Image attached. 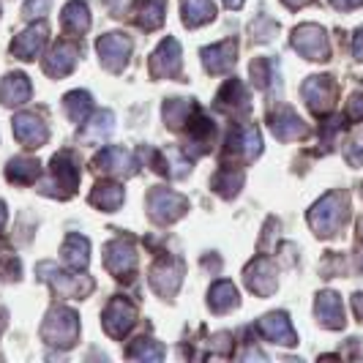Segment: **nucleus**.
<instances>
[{
	"instance_id": "nucleus-29",
	"label": "nucleus",
	"mask_w": 363,
	"mask_h": 363,
	"mask_svg": "<svg viewBox=\"0 0 363 363\" xmlns=\"http://www.w3.org/2000/svg\"><path fill=\"white\" fill-rule=\"evenodd\" d=\"M230 147H233V150H243L249 159H255L257 153L262 150L259 131H257V128H243V131H238V134H233V140H230Z\"/></svg>"
},
{
	"instance_id": "nucleus-32",
	"label": "nucleus",
	"mask_w": 363,
	"mask_h": 363,
	"mask_svg": "<svg viewBox=\"0 0 363 363\" xmlns=\"http://www.w3.org/2000/svg\"><path fill=\"white\" fill-rule=\"evenodd\" d=\"M252 74H255V82L259 88H271L276 82V63L268 60V57H259L252 63Z\"/></svg>"
},
{
	"instance_id": "nucleus-16",
	"label": "nucleus",
	"mask_w": 363,
	"mask_h": 363,
	"mask_svg": "<svg viewBox=\"0 0 363 363\" xmlns=\"http://www.w3.org/2000/svg\"><path fill=\"white\" fill-rule=\"evenodd\" d=\"M317 317L325 328H345V309H342V298L336 292H320L317 295Z\"/></svg>"
},
{
	"instance_id": "nucleus-15",
	"label": "nucleus",
	"mask_w": 363,
	"mask_h": 363,
	"mask_svg": "<svg viewBox=\"0 0 363 363\" xmlns=\"http://www.w3.org/2000/svg\"><path fill=\"white\" fill-rule=\"evenodd\" d=\"M246 281L257 295H271L279 284L276 279V268H273L271 259H255L249 268H246Z\"/></svg>"
},
{
	"instance_id": "nucleus-39",
	"label": "nucleus",
	"mask_w": 363,
	"mask_h": 363,
	"mask_svg": "<svg viewBox=\"0 0 363 363\" xmlns=\"http://www.w3.org/2000/svg\"><path fill=\"white\" fill-rule=\"evenodd\" d=\"M350 118L363 121V93H352V99H350Z\"/></svg>"
},
{
	"instance_id": "nucleus-44",
	"label": "nucleus",
	"mask_w": 363,
	"mask_h": 363,
	"mask_svg": "<svg viewBox=\"0 0 363 363\" xmlns=\"http://www.w3.org/2000/svg\"><path fill=\"white\" fill-rule=\"evenodd\" d=\"M355 259H358V271H363V249L358 252V255H355Z\"/></svg>"
},
{
	"instance_id": "nucleus-5",
	"label": "nucleus",
	"mask_w": 363,
	"mask_h": 363,
	"mask_svg": "<svg viewBox=\"0 0 363 363\" xmlns=\"http://www.w3.org/2000/svg\"><path fill=\"white\" fill-rule=\"evenodd\" d=\"M303 99L314 112H328L333 109V101H336V85L330 82V77H311L303 82Z\"/></svg>"
},
{
	"instance_id": "nucleus-24",
	"label": "nucleus",
	"mask_w": 363,
	"mask_h": 363,
	"mask_svg": "<svg viewBox=\"0 0 363 363\" xmlns=\"http://www.w3.org/2000/svg\"><path fill=\"white\" fill-rule=\"evenodd\" d=\"M88 240L82 235H69L63 243V262L72 268V271H82L88 265Z\"/></svg>"
},
{
	"instance_id": "nucleus-13",
	"label": "nucleus",
	"mask_w": 363,
	"mask_h": 363,
	"mask_svg": "<svg viewBox=\"0 0 363 363\" xmlns=\"http://www.w3.org/2000/svg\"><path fill=\"white\" fill-rule=\"evenodd\" d=\"M257 328H259V333L265 339H271L276 345H295L298 342V336H295V330L290 325V317L281 314V311H273L268 317H262Z\"/></svg>"
},
{
	"instance_id": "nucleus-43",
	"label": "nucleus",
	"mask_w": 363,
	"mask_h": 363,
	"mask_svg": "<svg viewBox=\"0 0 363 363\" xmlns=\"http://www.w3.org/2000/svg\"><path fill=\"white\" fill-rule=\"evenodd\" d=\"M290 9H298V6H303V3H309V0H284Z\"/></svg>"
},
{
	"instance_id": "nucleus-41",
	"label": "nucleus",
	"mask_w": 363,
	"mask_h": 363,
	"mask_svg": "<svg viewBox=\"0 0 363 363\" xmlns=\"http://www.w3.org/2000/svg\"><path fill=\"white\" fill-rule=\"evenodd\" d=\"M104 3H107L109 9H112V14H115V17H123L131 0H104Z\"/></svg>"
},
{
	"instance_id": "nucleus-9",
	"label": "nucleus",
	"mask_w": 363,
	"mask_h": 363,
	"mask_svg": "<svg viewBox=\"0 0 363 363\" xmlns=\"http://www.w3.org/2000/svg\"><path fill=\"white\" fill-rule=\"evenodd\" d=\"M181 72V47L178 41L167 38L159 44V50L150 55V74L153 77H172Z\"/></svg>"
},
{
	"instance_id": "nucleus-6",
	"label": "nucleus",
	"mask_w": 363,
	"mask_h": 363,
	"mask_svg": "<svg viewBox=\"0 0 363 363\" xmlns=\"http://www.w3.org/2000/svg\"><path fill=\"white\" fill-rule=\"evenodd\" d=\"M181 262H175L172 257H164L159 259L153 268H150V287L159 292V295H172V292L181 287Z\"/></svg>"
},
{
	"instance_id": "nucleus-26",
	"label": "nucleus",
	"mask_w": 363,
	"mask_h": 363,
	"mask_svg": "<svg viewBox=\"0 0 363 363\" xmlns=\"http://www.w3.org/2000/svg\"><path fill=\"white\" fill-rule=\"evenodd\" d=\"M213 3L211 0H183V19L189 28H197L213 19Z\"/></svg>"
},
{
	"instance_id": "nucleus-11",
	"label": "nucleus",
	"mask_w": 363,
	"mask_h": 363,
	"mask_svg": "<svg viewBox=\"0 0 363 363\" xmlns=\"http://www.w3.org/2000/svg\"><path fill=\"white\" fill-rule=\"evenodd\" d=\"M104 265H107L115 276H123V273H128L134 265H137V252H134V246L128 243L126 238L112 240L107 249H104Z\"/></svg>"
},
{
	"instance_id": "nucleus-18",
	"label": "nucleus",
	"mask_w": 363,
	"mask_h": 363,
	"mask_svg": "<svg viewBox=\"0 0 363 363\" xmlns=\"http://www.w3.org/2000/svg\"><path fill=\"white\" fill-rule=\"evenodd\" d=\"M30 99V82L25 74H9L3 82H0V101L6 107H14Z\"/></svg>"
},
{
	"instance_id": "nucleus-28",
	"label": "nucleus",
	"mask_w": 363,
	"mask_h": 363,
	"mask_svg": "<svg viewBox=\"0 0 363 363\" xmlns=\"http://www.w3.org/2000/svg\"><path fill=\"white\" fill-rule=\"evenodd\" d=\"M91 202L99 205V208H104V211H115V208H121V202H123V189L115 186V183H101V186L93 189Z\"/></svg>"
},
{
	"instance_id": "nucleus-23",
	"label": "nucleus",
	"mask_w": 363,
	"mask_h": 363,
	"mask_svg": "<svg viewBox=\"0 0 363 363\" xmlns=\"http://www.w3.org/2000/svg\"><path fill=\"white\" fill-rule=\"evenodd\" d=\"M44 38H47L44 25H36V28H30L28 33H22V36L11 44V50H14V55L25 57V60H33V57L41 52V47H44Z\"/></svg>"
},
{
	"instance_id": "nucleus-4",
	"label": "nucleus",
	"mask_w": 363,
	"mask_h": 363,
	"mask_svg": "<svg viewBox=\"0 0 363 363\" xmlns=\"http://www.w3.org/2000/svg\"><path fill=\"white\" fill-rule=\"evenodd\" d=\"M292 47L309 60H325L328 57V36L320 25H301L292 33Z\"/></svg>"
},
{
	"instance_id": "nucleus-34",
	"label": "nucleus",
	"mask_w": 363,
	"mask_h": 363,
	"mask_svg": "<svg viewBox=\"0 0 363 363\" xmlns=\"http://www.w3.org/2000/svg\"><path fill=\"white\" fill-rule=\"evenodd\" d=\"M164 3L167 0H147L145 6H143V17H140V22H143V28H159L164 22Z\"/></svg>"
},
{
	"instance_id": "nucleus-3",
	"label": "nucleus",
	"mask_w": 363,
	"mask_h": 363,
	"mask_svg": "<svg viewBox=\"0 0 363 363\" xmlns=\"http://www.w3.org/2000/svg\"><path fill=\"white\" fill-rule=\"evenodd\" d=\"M186 205H189L186 197H181L172 189H153L147 194V211H150V216L156 218L159 224H167V221L178 218L186 211Z\"/></svg>"
},
{
	"instance_id": "nucleus-31",
	"label": "nucleus",
	"mask_w": 363,
	"mask_h": 363,
	"mask_svg": "<svg viewBox=\"0 0 363 363\" xmlns=\"http://www.w3.org/2000/svg\"><path fill=\"white\" fill-rule=\"evenodd\" d=\"M240 183H243V175H240L238 169H221L216 178H213L216 191L218 194H224V197H233L238 189H240Z\"/></svg>"
},
{
	"instance_id": "nucleus-25",
	"label": "nucleus",
	"mask_w": 363,
	"mask_h": 363,
	"mask_svg": "<svg viewBox=\"0 0 363 363\" xmlns=\"http://www.w3.org/2000/svg\"><path fill=\"white\" fill-rule=\"evenodd\" d=\"M238 306V290L233 281H216L213 290H211V309L216 314L235 309Z\"/></svg>"
},
{
	"instance_id": "nucleus-37",
	"label": "nucleus",
	"mask_w": 363,
	"mask_h": 363,
	"mask_svg": "<svg viewBox=\"0 0 363 363\" xmlns=\"http://www.w3.org/2000/svg\"><path fill=\"white\" fill-rule=\"evenodd\" d=\"M345 156H347V162L352 164V167H361V164H363V137H358V140H350V143H347Z\"/></svg>"
},
{
	"instance_id": "nucleus-17",
	"label": "nucleus",
	"mask_w": 363,
	"mask_h": 363,
	"mask_svg": "<svg viewBox=\"0 0 363 363\" xmlns=\"http://www.w3.org/2000/svg\"><path fill=\"white\" fill-rule=\"evenodd\" d=\"M52 172H55V183H50L44 191H52V189H66V194H74V189H77V183H79V175H77V167H74V162H72V156H69V153L55 156Z\"/></svg>"
},
{
	"instance_id": "nucleus-30",
	"label": "nucleus",
	"mask_w": 363,
	"mask_h": 363,
	"mask_svg": "<svg viewBox=\"0 0 363 363\" xmlns=\"http://www.w3.org/2000/svg\"><path fill=\"white\" fill-rule=\"evenodd\" d=\"M41 175V164L33 159H14L9 164V181L14 183H30Z\"/></svg>"
},
{
	"instance_id": "nucleus-8",
	"label": "nucleus",
	"mask_w": 363,
	"mask_h": 363,
	"mask_svg": "<svg viewBox=\"0 0 363 363\" xmlns=\"http://www.w3.org/2000/svg\"><path fill=\"white\" fill-rule=\"evenodd\" d=\"M134 320H137V311H134V306L128 303L126 298H115L107 306V311H104V328L115 339H121L128 328L134 325Z\"/></svg>"
},
{
	"instance_id": "nucleus-14",
	"label": "nucleus",
	"mask_w": 363,
	"mask_h": 363,
	"mask_svg": "<svg viewBox=\"0 0 363 363\" xmlns=\"http://www.w3.org/2000/svg\"><path fill=\"white\" fill-rule=\"evenodd\" d=\"M14 134H17V140L22 145L28 147H38L44 140H47V126H44V121L36 118V115H30V112H22L14 118Z\"/></svg>"
},
{
	"instance_id": "nucleus-42",
	"label": "nucleus",
	"mask_w": 363,
	"mask_h": 363,
	"mask_svg": "<svg viewBox=\"0 0 363 363\" xmlns=\"http://www.w3.org/2000/svg\"><path fill=\"white\" fill-rule=\"evenodd\" d=\"M336 9H342V11H347V9H358V6H363V0H330Z\"/></svg>"
},
{
	"instance_id": "nucleus-36",
	"label": "nucleus",
	"mask_w": 363,
	"mask_h": 363,
	"mask_svg": "<svg viewBox=\"0 0 363 363\" xmlns=\"http://www.w3.org/2000/svg\"><path fill=\"white\" fill-rule=\"evenodd\" d=\"M128 355H131V358H145V361H150V358H153V361H162L164 350L159 345H150L147 339H140L137 345L128 350Z\"/></svg>"
},
{
	"instance_id": "nucleus-38",
	"label": "nucleus",
	"mask_w": 363,
	"mask_h": 363,
	"mask_svg": "<svg viewBox=\"0 0 363 363\" xmlns=\"http://www.w3.org/2000/svg\"><path fill=\"white\" fill-rule=\"evenodd\" d=\"M47 9H50V0H28V3H25V17L33 19V17H38V14H44Z\"/></svg>"
},
{
	"instance_id": "nucleus-10",
	"label": "nucleus",
	"mask_w": 363,
	"mask_h": 363,
	"mask_svg": "<svg viewBox=\"0 0 363 363\" xmlns=\"http://www.w3.org/2000/svg\"><path fill=\"white\" fill-rule=\"evenodd\" d=\"M38 273L52 284L55 290L63 292V295H85L88 290H93V284L88 279H82V276H66V273L57 271L52 262L38 265Z\"/></svg>"
},
{
	"instance_id": "nucleus-20",
	"label": "nucleus",
	"mask_w": 363,
	"mask_h": 363,
	"mask_svg": "<svg viewBox=\"0 0 363 363\" xmlns=\"http://www.w3.org/2000/svg\"><path fill=\"white\" fill-rule=\"evenodd\" d=\"M96 167L104 172H115V175H128V172H134V156L123 147H107L96 159Z\"/></svg>"
},
{
	"instance_id": "nucleus-7",
	"label": "nucleus",
	"mask_w": 363,
	"mask_h": 363,
	"mask_svg": "<svg viewBox=\"0 0 363 363\" xmlns=\"http://www.w3.org/2000/svg\"><path fill=\"white\" fill-rule=\"evenodd\" d=\"M96 47H99V55H101V60H104V66L109 72H121L126 66L128 52H131V41L123 33H109V36L99 38Z\"/></svg>"
},
{
	"instance_id": "nucleus-46",
	"label": "nucleus",
	"mask_w": 363,
	"mask_h": 363,
	"mask_svg": "<svg viewBox=\"0 0 363 363\" xmlns=\"http://www.w3.org/2000/svg\"><path fill=\"white\" fill-rule=\"evenodd\" d=\"M3 221H6V208H3V202H0V227H3Z\"/></svg>"
},
{
	"instance_id": "nucleus-40",
	"label": "nucleus",
	"mask_w": 363,
	"mask_h": 363,
	"mask_svg": "<svg viewBox=\"0 0 363 363\" xmlns=\"http://www.w3.org/2000/svg\"><path fill=\"white\" fill-rule=\"evenodd\" d=\"M352 55H355V60H363V28H358L352 36Z\"/></svg>"
},
{
	"instance_id": "nucleus-21",
	"label": "nucleus",
	"mask_w": 363,
	"mask_h": 363,
	"mask_svg": "<svg viewBox=\"0 0 363 363\" xmlns=\"http://www.w3.org/2000/svg\"><path fill=\"white\" fill-rule=\"evenodd\" d=\"M60 25H63V30H66V33H72V36L85 33V30H88V25H91L88 6H85L82 0H72V3L63 9V14H60Z\"/></svg>"
},
{
	"instance_id": "nucleus-22",
	"label": "nucleus",
	"mask_w": 363,
	"mask_h": 363,
	"mask_svg": "<svg viewBox=\"0 0 363 363\" xmlns=\"http://www.w3.org/2000/svg\"><path fill=\"white\" fill-rule=\"evenodd\" d=\"M74 66H77V50H74L72 44H57L52 55L44 60V69L52 77H63V74L72 72Z\"/></svg>"
},
{
	"instance_id": "nucleus-33",
	"label": "nucleus",
	"mask_w": 363,
	"mask_h": 363,
	"mask_svg": "<svg viewBox=\"0 0 363 363\" xmlns=\"http://www.w3.org/2000/svg\"><path fill=\"white\" fill-rule=\"evenodd\" d=\"M191 112H194V107H191L186 99H175V101H169V104L164 107V115H167V123H169V126H181Z\"/></svg>"
},
{
	"instance_id": "nucleus-35",
	"label": "nucleus",
	"mask_w": 363,
	"mask_h": 363,
	"mask_svg": "<svg viewBox=\"0 0 363 363\" xmlns=\"http://www.w3.org/2000/svg\"><path fill=\"white\" fill-rule=\"evenodd\" d=\"M109 131H112V115H109V112H99V115H96V121L88 126V137L96 140V143H101Z\"/></svg>"
},
{
	"instance_id": "nucleus-45",
	"label": "nucleus",
	"mask_w": 363,
	"mask_h": 363,
	"mask_svg": "<svg viewBox=\"0 0 363 363\" xmlns=\"http://www.w3.org/2000/svg\"><path fill=\"white\" fill-rule=\"evenodd\" d=\"M224 3H227V6H230V9H238V6H240V3H243V0H224Z\"/></svg>"
},
{
	"instance_id": "nucleus-1",
	"label": "nucleus",
	"mask_w": 363,
	"mask_h": 363,
	"mask_svg": "<svg viewBox=\"0 0 363 363\" xmlns=\"http://www.w3.org/2000/svg\"><path fill=\"white\" fill-rule=\"evenodd\" d=\"M345 221H347V194H342V191L325 194V197L309 211L311 230L320 238L336 235Z\"/></svg>"
},
{
	"instance_id": "nucleus-12",
	"label": "nucleus",
	"mask_w": 363,
	"mask_h": 363,
	"mask_svg": "<svg viewBox=\"0 0 363 363\" xmlns=\"http://www.w3.org/2000/svg\"><path fill=\"white\" fill-rule=\"evenodd\" d=\"M238 57V41L235 38H227L216 47H208L202 50V60H205V69L211 74H224L235 66Z\"/></svg>"
},
{
	"instance_id": "nucleus-19",
	"label": "nucleus",
	"mask_w": 363,
	"mask_h": 363,
	"mask_svg": "<svg viewBox=\"0 0 363 363\" xmlns=\"http://www.w3.org/2000/svg\"><path fill=\"white\" fill-rule=\"evenodd\" d=\"M271 126H273V134H276L279 140H301V137L306 134L303 121H301L290 107H281V112H276Z\"/></svg>"
},
{
	"instance_id": "nucleus-27",
	"label": "nucleus",
	"mask_w": 363,
	"mask_h": 363,
	"mask_svg": "<svg viewBox=\"0 0 363 363\" xmlns=\"http://www.w3.org/2000/svg\"><path fill=\"white\" fill-rule=\"evenodd\" d=\"M63 109H66V115H69L72 123H85V118H88V112H91V96L85 91L69 93V96L63 99Z\"/></svg>"
},
{
	"instance_id": "nucleus-2",
	"label": "nucleus",
	"mask_w": 363,
	"mask_h": 363,
	"mask_svg": "<svg viewBox=\"0 0 363 363\" xmlns=\"http://www.w3.org/2000/svg\"><path fill=\"white\" fill-rule=\"evenodd\" d=\"M79 333V320L72 309H52L47 323L41 328V336L47 339V345L55 347H69L77 342Z\"/></svg>"
}]
</instances>
